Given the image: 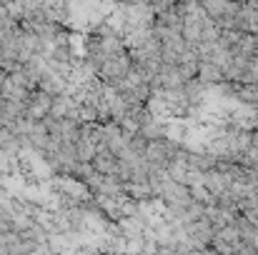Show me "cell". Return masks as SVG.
Returning a JSON list of instances; mask_svg holds the SVG:
<instances>
[{
	"instance_id": "1",
	"label": "cell",
	"mask_w": 258,
	"mask_h": 255,
	"mask_svg": "<svg viewBox=\"0 0 258 255\" xmlns=\"http://www.w3.org/2000/svg\"><path fill=\"white\" fill-rule=\"evenodd\" d=\"M50 108H53V95H48L40 88H33L28 100L23 103V118L33 123H43L50 115Z\"/></svg>"
},
{
	"instance_id": "2",
	"label": "cell",
	"mask_w": 258,
	"mask_h": 255,
	"mask_svg": "<svg viewBox=\"0 0 258 255\" xmlns=\"http://www.w3.org/2000/svg\"><path fill=\"white\" fill-rule=\"evenodd\" d=\"M90 165L100 175H110V178H118L120 175V160L113 153H108V150H98L95 158L90 160Z\"/></svg>"
},
{
	"instance_id": "3",
	"label": "cell",
	"mask_w": 258,
	"mask_h": 255,
	"mask_svg": "<svg viewBox=\"0 0 258 255\" xmlns=\"http://www.w3.org/2000/svg\"><path fill=\"white\" fill-rule=\"evenodd\" d=\"M198 80L206 85V88L221 85V80H223V70H221L216 63H203V65H198Z\"/></svg>"
}]
</instances>
